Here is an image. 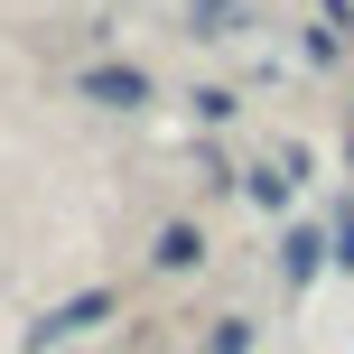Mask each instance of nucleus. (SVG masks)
I'll return each instance as SVG.
<instances>
[{
  "instance_id": "1",
  "label": "nucleus",
  "mask_w": 354,
  "mask_h": 354,
  "mask_svg": "<svg viewBox=\"0 0 354 354\" xmlns=\"http://www.w3.org/2000/svg\"><path fill=\"white\" fill-rule=\"evenodd\" d=\"M75 93L103 103V112H149V103H159V84H149L140 66H122V56H93V66L75 75Z\"/></svg>"
},
{
  "instance_id": "2",
  "label": "nucleus",
  "mask_w": 354,
  "mask_h": 354,
  "mask_svg": "<svg viewBox=\"0 0 354 354\" xmlns=\"http://www.w3.org/2000/svg\"><path fill=\"white\" fill-rule=\"evenodd\" d=\"M299 187H308V149H270L261 168H243V177H233V196H243V205H261V214H280Z\"/></svg>"
},
{
  "instance_id": "3",
  "label": "nucleus",
  "mask_w": 354,
  "mask_h": 354,
  "mask_svg": "<svg viewBox=\"0 0 354 354\" xmlns=\"http://www.w3.org/2000/svg\"><path fill=\"white\" fill-rule=\"evenodd\" d=\"M205 224H187V214H168L159 233H149V270H159V280H196V270H205Z\"/></svg>"
},
{
  "instance_id": "4",
  "label": "nucleus",
  "mask_w": 354,
  "mask_h": 354,
  "mask_svg": "<svg viewBox=\"0 0 354 354\" xmlns=\"http://www.w3.org/2000/svg\"><path fill=\"white\" fill-rule=\"evenodd\" d=\"M112 317V289H84V299H66V308H47V317L28 326V354H47V345H66V336H84V326H103Z\"/></svg>"
},
{
  "instance_id": "5",
  "label": "nucleus",
  "mask_w": 354,
  "mask_h": 354,
  "mask_svg": "<svg viewBox=\"0 0 354 354\" xmlns=\"http://www.w3.org/2000/svg\"><path fill=\"white\" fill-rule=\"evenodd\" d=\"M326 261H336V233H326V224H289V233H280V280H289V289H308Z\"/></svg>"
},
{
  "instance_id": "6",
  "label": "nucleus",
  "mask_w": 354,
  "mask_h": 354,
  "mask_svg": "<svg viewBox=\"0 0 354 354\" xmlns=\"http://www.w3.org/2000/svg\"><path fill=\"white\" fill-rule=\"evenodd\" d=\"M187 28L214 37V47H224V37H252L261 28V0H187Z\"/></svg>"
},
{
  "instance_id": "7",
  "label": "nucleus",
  "mask_w": 354,
  "mask_h": 354,
  "mask_svg": "<svg viewBox=\"0 0 354 354\" xmlns=\"http://www.w3.org/2000/svg\"><path fill=\"white\" fill-rule=\"evenodd\" d=\"M187 112H196L205 131H233V122H243V93H233V84H196V93H187Z\"/></svg>"
},
{
  "instance_id": "8",
  "label": "nucleus",
  "mask_w": 354,
  "mask_h": 354,
  "mask_svg": "<svg viewBox=\"0 0 354 354\" xmlns=\"http://www.w3.org/2000/svg\"><path fill=\"white\" fill-rule=\"evenodd\" d=\"M252 317H205V354H252Z\"/></svg>"
},
{
  "instance_id": "9",
  "label": "nucleus",
  "mask_w": 354,
  "mask_h": 354,
  "mask_svg": "<svg viewBox=\"0 0 354 354\" xmlns=\"http://www.w3.org/2000/svg\"><path fill=\"white\" fill-rule=\"evenodd\" d=\"M299 56L308 66H345V28H299Z\"/></svg>"
},
{
  "instance_id": "10",
  "label": "nucleus",
  "mask_w": 354,
  "mask_h": 354,
  "mask_svg": "<svg viewBox=\"0 0 354 354\" xmlns=\"http://www.w3.org/2000/svg\"><path fill=\"white\" fill-rule=\"evenodd\" d=\"M336 270H354V196L336 205Z\"/></svg>"
},
{
  "instance_id": "11",
  "label": "nucleus",
  "mask_w": 354,
  "mask_h": 354,
  "mask_svg": "<svg viewBox=\"0 0 354 354\" xmlns=\"http://www.w3.org/2000/svg\"><path fill=\"white\" fill-rule=\"evenodd\" d=\"M317 10H326V19H336V28H354V0H317Z\"/></svg>"
}]
</instances>
